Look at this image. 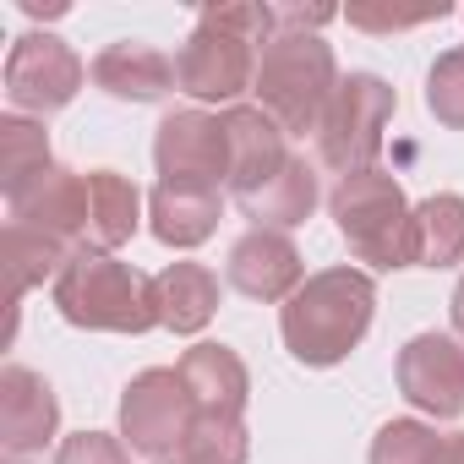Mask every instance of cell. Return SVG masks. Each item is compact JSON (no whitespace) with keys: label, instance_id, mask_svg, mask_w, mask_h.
Segmentation results:
<instances>
[{"label":"cell","instance_id":"8fae6325","mask_svg":"<svg viewBox=\"0 0 464 464\" xmlns=\"http://www.w3.org/2000/svg\"><path fill=\"white\" fill-rule=\"evenodd\" d=\"M224 279L236 285L246 301H263V306H285L301 285H306V263H301V246L290 241V229H246V236L229 246V263H224Z\"/></svg>","mask_w":464,"mask_h":464},{"label":"cell","instance_id":"e0dca14e","mask_svg":"<svg viewBox=\"0 0 464 464\" xmlns=\"http://www.w3.org/2000/svg\"><path fill=\"white\" fill-rule=\"evenodd\" d=\"M218 213H224V197L213 186H169V180H159L153 197H148V229L175 252H191V246L213 241Z\"/></svg>","mask_w":464,"mask_h":464},{"label":"cell","instance_id":"1f68e13d","mask_svg":"<svg viewBox=\"0 0 464 464\" xmlns=\"http://www.w3.org/2000/svg\"><path fill=\"white\" fill-rule=\"evenodd\" d=\"M159 464H180V459H159Z\"/></svg>","mask_w":464,"mask_h":464},{"label":"cell","instance_id":"5bb4252c","mask_svg":"<svg viewBox=\"0 0 464 464\" xmlns=\"http://www.w3.org/2000/svg\"><path fill=\"white\" fill-rule=\"evenodd\" d=\"M61 431V399L34 366H6L0 372V453L28 459Z\"/></svg>","mask_w":464,"mask_h":464},{"label":"cell","instance_id":"44dd1931","mask_svg":"<svg viewBox=\"0 0 464 464\" xmlns=\"http://www.w3.org/2000/svg\"><path fill=\"white\" fill-rule=\"evenodd\" d=\"M142 224V191L121 169H88V252H121Z\"/></svg>","mask_w":464,"mask_h":464},{"label":"cell","instance_id":"d4e9b609","mask_svg":"<svg viewBox=\"0 0 464 464\" xmlns=\"http://www.w3.org/2000/svg\"><path fill=\"white\" fill-rule=\"evenodd\" d=\"M437 453H442L437 426H426V420H415V415L388 420V426H377V437H372V464H437Z\"/></svg>","mask_w":464,"mask_h":464},{"label":"cell","instance_id":"6da1fadb","mask_svg":"<svg viewBox=\"0 0 464 464\" xmlns=\"http://www.w3.org/2000/svg\"><path fill=\"white\" fill-rule=\"evenodd\" d=\"M279 34L274 6L257 0H236V6H202L197 28L186 34L175 55V88L191 93L197 104H241L257 82V55Z\"/></svg>","mask_w":464,"mask_h":464},{"label":"cell","instance_id":"ba28073f","mask_svg":"<svg viewBox=\"0 0 464 464\" xmlns=\"http://www.w3.org/2000/svg\"><path fill=\"white\" fill-rule=\"evenodd\" d=\"M88 82V66L61 34H23L6 55V99L12 115H55Z\"/></svg>","mask_w":464,"mask_h":464},{"label":"cell","instance_id":"7a4b0ae2","mask_svg":"<svg viewBox=\"0 0 464 464\" xmlns=\"http://www.w3.org/2000/svg\"><path fill=\"white\" fill-rule=\"evenodd\" d=\"M372 317H377V285H372V274L344 263V268L312 274L279 306V334L301 366H339L366 339Z\"/></svg>","mask_w":464,"mask_h":464},{"label":"cell","instance_id":"d6986e66","mask_svg":"<svg viewBox=\"0 0 464 464\" xmlns=\"http://www.w3.org/2000/svg\"><path fill=\"white\" fill-rule=\"evenodd\" d=\"M317 202H323L317 164H312L306 153H295L263 191L241 197V213H246L257 229H295V224H306V218L317 213Z\"/></svg>","mask_w":464,"mask_h":464},{"label":"cell","instance_id":"4316f807","mask_svg":"<svg viewBox=\"0 0 464 464\" xmlns=\"http://www.w3.org/2000/svg\"><path fill=\"white\" fill-rule=\"evenodd\" d=\"M55 464H131V448L110 431H77L55 448Z\"/></svg>","mask_w":464,"mask_h":464},{"label":"cell","instance_id":"9c48e42d","mask_svg":"<svg viewBox=\"0 0 464 464\" xmlns=\"http://www.w3.org/2000/svg\"><path fill=\"white\" fill-rule=\"evenodd\" d=\"M153 164L169 186H229V137L208 110H169L153 126Z\"/></svg>","mask_w":464,"mask_h":464},{"label":"cell","instance_id":"8992f818","mask_svg":"<svg viewBox=\"0 0 464 464\" xmlns=\"http://www.w3.org/2000/svg\"><path fill=\"white\" fill-rule=\"evenodd\" d=\"M399 110V93L388 88V77L377 72H350L317 126V159L334 169V175H355V169H372L377 153H382V131Z\"/></svg>","mask_w":464,"mask_h":464},{"label":"cell","instance_id":"52a82bcc","mask_svg":"<svg viewBox=\"0 0 464 464\" xmlns=\"http://www.w3.org/2000/svg\"><path fill=\"white\" fill-rule=\"evenodd\" d=\"M191 420H197V404H191V388L175 366H148L121 393V442L153 464L180 453Z\"/></svg>","mask_w":464,"mask_h":464},{"label":"cell","instance_id":"603a6c76","mask_svg":"<svg viewBox=\"0 0 464 464\" xmlns=\"http://www.w3.org/2000/svg\"><path fill=\"white\" fill-rule=\"evenodd\" d=\"M50 131L28 115H0V191L17 197L28 180L50 169Z\"/></svg>","mask_w":464,"mask_h":464},{"label":"cell","instance_id":"ffe728a7","mask_svg":"<svg viewBox=\"0 0 464 464\" xmlns=\"http://www.w3.org/2000/svg\"><path fill=\"white\" fill-rule=\"evenodd\" d=\"M464 263V197L437 191L410 208V268H459Z\"/></svg>","mask_w":464,"mask_h":464},{"label":"cell","instance_id":"2e32d148","mask_svg":"<svg viewBox=\"0 0 464 464\" xmlns=\"http://www.w3.org/2000/svg\"><path fill=\"white\" fill-rule=\"evenodd\" d=\"M175 372L186 377L197 415H224V420H241V415H246L252 372H246V361L229 350V344L202 339V344H191V350L180 355V366H175Z\"/></svg>","mask_w":464,"mask_h":464},{"label":"cell","instance_id":"5b68a950","mask_svg":"<svg viewBox=\"0 0 464 464\" xmlns=\"http://www.w3.org/2000/svg\"><path fill=\"white\" fill-rule=\"evenodd\" d=\"M328 213L344 246L355 252V263H372L377 274L410 268V197L388 169L372 164V169L339 175V186L328 191Z\"/></svg>","mask_w":464,"mask_h":464},{"label":"cell","instance_id":"4dcf8cb0","mask_svg":"<svg viewBox=\"0 0 464 464\" xmlns=\"http://www.w3.org/2000/svg\"><path fill=\"white\" fill-rule=\"evenodd\" d=\"M23 12H28V17H61L66 6H39V0H23Z\"/></svg>","mask_w":464,"mask_h":464},{"label":"cell","instance_id":"cb8c5ba5","mask_svg":"<svg viewBox=\"0 0 464 464\" xmlns=\"http://www.w3.org/2000/svg\"><path fill=\"white\" fill-rule=\"evenodd\" d=\"M246 453H252L246 420H224V415H197L175 459H180V464H246Z\"/></svg>","mask_w":464,"mask_h":464},{"label":"cell","instance_id":"7c38bea8","mask_svg":"<svg viewBox=\"0 0 464 464\" xmlns=\"http://www.w3.org/2000/svg\"><path fill=\"white\" fill-rule=\"evenodd\" d=\"M6 208H12V224L44 229V236L66 241L72 252L88 246V175L82 169L50 164L39 180H28L17 197H6Z\"/></svg>","mask_w":464,"mask_h":464},{"label":"cell","instance_id":"9a60e30c","mask_svg":"<svg viewBox=\"0 0 464 464\" xmlns=\"http://www.w3.org/2000/svg\"><path fill=\"white\" fill-rule=\"evenodd\" d=\"M93 88L110 93L115 104H159L169 88H175V61L142 39H115L93 55L88 66Z\"/></svg>","mask_w":464,"mask_h":464},{"label":"cell","instance_id":"484cf974","mask_svg":"<svg viewBox=\"0 0 464 464\" xmlns=\"http://www.w3.org/2000/svg\"><path fill=\"white\" fill-rule=\"evenodd\" d=\"M426 110L437 126L448 131H464V44L459 50H442L426 72Z\"/></svg>","mask_w":464,"mask_h":464},{"label":"cell","instance_id":"ac0fdd59","mask_svg":"<svg viewBox=\"0 0 464 464\" xmlns=\"http://www.w3.org/2000/svg\"><path fill=\"white\" fill-rule=\"evenodd\" d=\"M153 306H159V328L202 334L218 312V274L208 263H164L153 274Z\"/></svg>","mask_w":464,"mask_h":464},{"label":"cell","instance_id":"277c9868","mask_svg":"<svg viewBox=\"0 0 464 464\" xmlns=\"http://www.w3.org/2000/svg\"><path fill=\"white\" fill-rule=\"evenodd\" d=\"M339 61L323 34H274L257 55V110H268L290 137H317L334 93H339Z\"/></svg>","mask_w":464,"mask_h":464},{"label":"cell","instance_id":"7402d4cb","mask_svg":"<svg viewBox=\"0 0 464 464\" xmlns=\"http://www.w3.org/2000/svg\"><path fill=\"white\" fill-rule=\"evenodd\" d=\"M6 263H12V295L23 301L28 290H39L44 279L55 285L72 263V246L44 236V229H28V224H6Z\"/></svg>","mask_w":464,"mask_h":464},{"label":"cell","instance_id":"d6a6232c","mask_svg":"<svg viewBox=\"0 0 464 464\" xmlns=\"http://www.w3.org/2000/svg\"><path fill=\"white\" fill-rule=\"evenodd\" d=\"M6 464H23V459H6Z\"/></svg>","mask_w":464,"mask_h":464},{"label":"cell","instance_id":"4fadbf2b","mask_svg":"<svg viewBox=\"0 0 464 464\" xmlns=\"http://www.w3.org/2000/svg\"><path fill=\"white\" fill-rule=\"evenodd\" d=\"M218 121H224V137H229V191H236V202L263 191L295 159L290 153V131L257 104H229Z\"/></svg>","mask_w":464,"mask_h":464},{"label":"cell","instance_id":"f546056e","mask_svg":"<svg viewBox=\"0 0 464 464\" xmlns=\"http://www.w3.org/2000/svg\"><path fill=\"white\" fill-rule=\"evenodd\" d=\"M453 328H459V339H464V274H459V285H453Z\"/></svg>","mask_w":464,"mask_h":464},{"label":"cell","instance_id":"83f0119b","mask_svg":"<svg viewBox=\"0 0 464 464\" xmlns=\"http://www.w3.org/2000/svg\"><path fill=\"white\" fill-rule=\"evenodd\" d=\"M431 17H448V6L437 12H377V6H350V28H366V34H404V28H420Z\"/></svg>","mask_w":464,"mask_h":464},{"label":"cell","instance_id":"f1b7e54d","mask_svg":"<svg viewBox=\"0 0 464 464\" xmlns=\"http://www.w3.org/2000/svg\"><path fill=\"white\" fill-rule=\"evenodd\" d=\"M437 464H464V431L442 437V453H437Z\"/></svg>","mask_w":464,"mask_h":464},{"label":"cell","instance_id":"30bf717a","mask_svg":"<svg viewBox=\"0 0 464 464\" xmlns=\"http://www.w3.org/2000/svg\"><path fill=\"white\" fill-rule=\"evenodd\" d=\"M399 393L431 415V420H459L464 415V339L453 334H415L399 361H393Z\"/></svg>","mask_w":464,"mask_h":464},{"label":"cell","instance_id":"3957f363","mask_svg":"<svg viewBox=\"0 0 464 464\" xmlns=\"http://www.w3.org/2000/svg\"><path fill=\"white\" fill-rule=\"evenodd\" d=\"M55 312L72 328L88 334H148L159 328V306H153V279L137 274L131 263H121L115 252H72L66 274L50 285Z\"/></svg>","mask_w":464,"mask_h":464}]
</instances>
